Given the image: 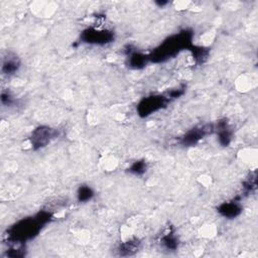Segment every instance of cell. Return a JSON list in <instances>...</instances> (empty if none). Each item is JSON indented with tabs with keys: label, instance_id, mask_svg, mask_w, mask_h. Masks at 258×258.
<instances>
[{
	"label": "cell",
	"instance_id": "obj_1",
	"mask_svg": "<svg viewBox=\"0 0 258 258\" xmlns=\"http://www.w3.org/2000/svg\"><path fill=\"white\" fill-rule=\"evenodd\" d=\"M52 218V214L48 211H42L34 217L26 218L16 223L8 230V241L14 245H22L24 242L34 238L42 227Z\"/></svg>",
	"mask_w": 258,
	"mask_h": 258
},
{
	"label": "cell",
	"instance_id": "obj_2",
	"mask_svg": "<svg viewBox=\"0 0 258 258\" xmlns=\"http://www.w3.org/2000/svg\"><path fill=\"white\" fill-rule=\"evenodd\" d=\"M192 32L184 30L180 34L166 38L158 48H156L150 54H148L150 62L156 64L164 62L180 54L182 50H190L192 46Z\"/></svg>",
	"mask_w": 258,
	"mask_h": 258
},
{
	"label": "cell",
	"instance_id": "obj_3",
	"mask_svg": "<svg viewBox=\"0 0 258 258\" xmlns=\"http://www.w3.org/2000/svg\"><path fill=\"white\" fill-rule=\"evenodd\" d=\"M170 100L166 95H152L144 98L138 105V113L140 117H148L168 106Z\"/></svg>",
	"mask_w": 258,
	"mask_h": 258
},
{
	"label": "cell",
	"instance_id": "obj_4",
	"mask_svg": "<svg viewBox=\"0 0 258 258\" xmlns=\"http://www.w3.org/2000/svg\"><path fill=\"white\" fill-rule=\"evenodd\" d=\"M81 42L90 44L105 46L114 40V32L109 30H99L95 28H89L82 32L80 36Z\"/></svg>",
	"mask_w": 258,
	"mask_h": 258
},
{
	"label": "cell",
	"instance_id": "obj_5",
	"mask_svg": "<svg viewBox=\"0 0 258 258\" xmlns=\"http://www.w3.org/2000/svg\"><path fill=\"white\" fill-rule=\"evenodd\" d=\"M58 130L48 126H38L36 128L30 136L32 148L34 150L46 146L52 140L58 136Z\"/></svg>",
	"mask_w": 258,
	"mask_h": 258
},
{
	"label": "cell",
	"instance_id": "obj_6",
	"mask_svg": "<svg viewBox=\"0 0 258 258\" xmlns=\"http://www.w3.org/2000/svg\"><path fill=\"white\" fill-rule=\"evenodd\" d=\"M214 132V126L211 124L195 127L188 130L180 140V144L184 146H192L197 144L204 136Z\"/></svg>",
	"mask_w": 258,
	"mask_h": 258
},
{
	"label": "cell",
	"instance_id": "obj_7",
	"mask_svg": "<svg viewBox=\"0 0 258 258\" xmlns=\"http://www.w3.org/2000/svg\"><path fill=\"white\" fill-rule=\"evenodd\" d=\"M214 132H217L219 144L222 146H228L233 138V132L228 122L224 120H220L217 122V125L214 126Z\"/></svg>",
	"mask_w": 258,
	"mask_h": 258
},
{
	"label": "cell",
	"instance_id": "obj_8",
	"mask_svg": "<svg viewBox=\"0 0 258 258\" xmlns=\"http://www.w3.org/2000/svg\"><path fill=\"white\" fill-rule=\"evenodd\" d=\"M127 64L128 67L134 69V70H140L144 69L146 64L150 62V58L148 54H142L140 52L130 50L127 54Z\"/></svg>",
	"mask_w": 258,
	"mask_h": 258
},
{
	"label": "cell",
	"instance_id": "obj_9",
	"mask_svg": "<svg viewBox=\"0 0 258 258\" xmlns=\"http://www.w3.org/2000/svg\"><path fill=\"white\" fill-rule=\"evenodd\" d=\"M217 210L221 216L228 219H234L242 213V206L239 204V202L232 201L221 204Z\"/></svg>",
	"mask_w": 258,
	"mask_h": 258
},
{
	"label": "cell",
	"instance_id": "obj_10",
	"mask_svg": "<svg viewBox=\"0 0 258 258\" xmlns=\"http://www.w3.org/2000/svg\"><path fill=\"white\" fill-rule=\"evenodd\" d=\"M20 67V60L16 56H10L8 54L4 62H2V71L4 75L8 76H12L14 74H16L18 69Z\"/></svg>",
	"mask_w": 258,
	"mask_h": 258
},
{
	"label": "cell",
	"instance_id": "obj_11",
	"mask_svg": "<svg viewBox=\"0 0 258 258\" xmlns=\"http://www.w3.org/2000/svg\"><path fill=\"white\" fill-rule=\"evenodd\" d=\"M140 246V242L138 239L129 240L127 242L121 243L118 247V253L120 256H130L136 254Z\"/></svg>",
	"mask_w": 258,
	"mask_h": 258
},
{
	"label": "cell",
	"instance_id": "obj_12",
	"mask_svg": "<svg viewBox=\"0 0 258 258\" xmlns=\"http://www.w3.org/2000/svg\"><path fill=\"white\" fill-rule=\"evenodd\" d=\"M190 52L192 54V58L195 60V62L197 64H204L207 58H209V50L207 48H203V46H190Z\"/></svg>",
	"mask_w": 258,
	"mask_h": 258
},
{
	"label": "cell",
	"instance_id": "obj_13",
	"mask_svg": "<svg viewBox=\"0 0 258 258\" xmlns=\"http://www.w3.org/2000/svg\"><path fill=\"white\" fill-rule=\"evenodd\" d=\"M160 243L168 250H176L178 247V240L172 231H170L162 236Z\"/></svg>",
	"mask_w": 258,
	"mask_h": 258
},
{
	"label": "cell",
	"instance_id": "obj_14",
	"mask_svg": "<svg viewBox=\"0 0 258 258\" xmlns=\"http://www.w3.org/2000/svg\"><path fill=\"white\" fill-rule=\"evenodd\" d=\"M95 195L94 190L92 188H90L87 184H82L79 186L77 190V199L80 203H86L89 202Z\"/></svg>",
	"mask_w": 258,
	"mask_h": 258
},
{
	"label": "cell",
	"instance_id": "obj_15",
	"mask_svg": "<svg viewBox=\"0 0 258 258\" xmlns=\"http://www.w3.org/2000/svg\"><path fill=\"white\" fill-rule=\"evenodd\" d=\"M146 170H148V164H146V162L144 160L134 162L128 168V172L136 176H142L146 172Z\"/></svg>",
	"mask_w": 258,
	"mask_h": 258
},
{
	"label": "cell",
	"instance_id": "obj_16",
	"mask_svg": "<svg viewBox=\"0 0 258 258\" xmlns=\"http://www.w3.org/2000/svg\"><path fill=\"white\" fill-rule=\"evenodd\" d=\"M184 92H186V86L182 85L178 88H174V89H172L170 91H168L166 94V97L172 101L174 99H178L180 96H182L184 94Z\"/></svg>",
	"mask_w": 258,
	"mask_h": 258
},
{
	"label": "cell",
	"instance_id": "obj_17",
	"mask_svg": "<svg viewBox=\"0 0 258 258\" xmlns=\"http://www.w3.org/2000/svg\"><path fill=\"white\" fill-rule=\"evenodd\" d=\"M2 103L4 106H12L14 103V98L10 92H2V97H0Z\"/></svg>",
	"mask_w": 258,
	"mask_h": 258
},
{
	"label": "cell",
	"instance_id": "obj_18",
	"mask_svg": "<svg viewBox=\"0 0 258 258\" xmlns=\"http://www.w3.org/2000/svg\"><path fill=\"white\" fill-rule=\"evenodd\" d=\"M168 4V2H156V4H158V6H162H162H166Z\"/></svg>",
	"mask_w": 258,
	"mask_h": 258
}]
</instances>
